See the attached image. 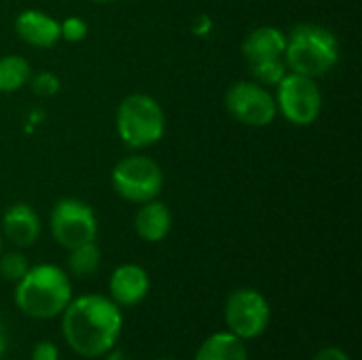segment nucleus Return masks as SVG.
<instances>
[{
    "mask_svg": "<svg viewBox=\"0 0 362 360\" xmlns=\"http://www.w3.org/2000/svg\"><path fill=\"white\" fill-rule=\"evenodd\" d=\"M121 329V308L104 295H81L62 312L64 339L83 359L106 356L117 346Z\"/></svg>",
    "mask_w": 362,
    "mask_h": 360,
    "instance_id": "obj_1",
    "label": "nucleus"
},
{
    "mask_svg": "<svg viewBox=\"0 0 362 360\" xmlns=\"http://www.w3.org/2000/svg\"><path fill=\"white\" fill-rule=\"evenodd\" d=\"M49 225L53 240L66 250L95 242L98 236V219L93 208L74 197H64L53 206Z\"/></svg>",
    "mask_w": 362,
    "mask_h": 360,
    "instance_id": "obj_7",
    "label": "nucleus"
},
{
    "mask_svg": "<svg viewBox=\"0 0 362 360\" xmlns=\"http://www.w3.org/2000/svg\"><path fill=\"white\" fill-rule=\"evenodd\" d=\"M134 229H136L138 238L148 242V244H157V242L165 240L172 231L170 208L159 199H151V202L140 204L136 219H134Z\"/></svg>",
    "mask_w": 362,
    "mask_h": 360,
    "instance_id": "obj_14",
    "label": "nucleus"
},
{
    "mask_svg": "<svg viewBox=\"0 0 362 360\" xmlns=\"http://www.w3.org/2000/svg\"><path fill=\"white\" fill-rule=\"evenodd\" d=\"M314 360H352L341 348H337V346H329V348H325V350H320Z\"/></svg>",
    "mask_w": 362,
    "mask_h": 360,
    "instance_id": "obj_23",
    "label": "nucleus"
},
{
    "mask_svg": "<svg viewBox=\"0 0 362 360\" xmlns=\"http://www.w3.org/2000/svg\"><path fill=\"white\" fill-rule=\"evenodd\" d=\"M117 136L134 151L157 144L165 134V112L161 104L146 93H129L121 100L115 117Z\"/></svg>",
    "mask_w": 362,
    "mask_h": 360,
    "instance_id": "obj_4",
    "label": "nucleus"
},
{
    "mask_svg": "<svg viewBox=\"0 0 362 360\" xmlns=\"http://www.w3.org/2000/svg\"><path fill=\"white\" fill-rule=\"evenodd\" d=\"M284 62L288 72L318 79L339 62V40L333 30L318 23H299L286 34Z\"/></svg>",
    "mask_w": 362,
    "mask_h": 360,
    "instance_id": "obj_3",
    "label": "nucleus"
},
{
    "mask_svg": "<svg viewBox=\"0 0 362 360\" xmlns=\"http://www.w3.org/2000/svg\"><path fill=\"white\" fill-rule=\"evenodd\" d=\"M272 320L267 299L255 289H235L225 303V323L229 333L242 342L261 337Z\"/></svg>",
    "mask_w": 362,
    "mask_h": 360,
    "instance_id": "obj_8",
    "label": "nucleus"
},
{
    "mask_svg": "<svg viewBox=\"0 0 362 360\" xmlns=\"http://www.w3.org/2000/svg\"><path fill=\"white\" fill-rule=\"evenodd\" d=\"M286 49V34L274 25L255 28L242 42V55L250 64L265 62V59H280L284 57Z\"/></svg>",
    "mask_w": 362,
    "mask_h": 360,
    "instance_id": "obj_13",
    "label": "nucleus"
},
{
    "mask_svg": "<svg viewBox=\"0 0 362 360\" xmlns=\"http://www.w3.org/2000/svg\"><path fill=\"white\" fill-rule=\"evenodd\" d=\"M248 68H250L252 81L263 85V87H276L288 74V66H286L284 57L257 62V64H250Z\"/></svg>",
    "mask_w": 362,
    "mask_h": 360,
    "instance_id": "obj_18",
    "label": "nucleus"
},
{
    "mask_svg": "<svg viewBox=\"0 0 362 360\" xmlns=\"http://www.w3.org/2000/svg\"><path fill=\"white\" fill-rule=\"evenodd\" d=\"M15 34L30 47L36 49H51L62 40L59 21L45 11L28 8L17 15L15 19Z\"/></svg>",
    "mask_w": 362,
    "mask_h": 360,
    "instance_id": "obj_11",
    "label": "nucleus"
},
{
    "mask_svg": "<svg viewBox=\"0 0 362 360\" xmlns=\"http://www.w3.org/2000/svg\"><path fill=\"white\" fill-rule=\"evenodd\" d=\"M28 269H30V263L21 252L0 255V278H4L8 282H19Z\"/></svg>",
    "mask_w": 362,
    "mask_h": 360,
    "instance_id": "obj_19",
    "label": "nucleus"
},
{
    "mask_svg": "<svg viewBox=\"0 0 362 360\" xmlns=\"http://www.w3.org/2000/svg\"><path fill=\"white\" fill-rule=\"evenodd\" d=\"M155 360H174V359H155Z\"/></svg>",
    "mask_w": 362,
    "mask_h": 360,
    "instance_id": "obj_27",
    "label": "nucleus"
},
{
    "mask_svg": "<svg viewBox=\"0 0 362 360\" xmlns=\"http://www.w3.org/2000/svg\"><path fill=\"white\" fill-rule=\"evenodd\" d=\"M32 76L30 62L21 55L0 57V93L19 91Z\"/></svg>",
    "mask_w": 362,
    "mask_h": 360,
    "instance_id": "obj_16",
    "label": "nucleus"
},
{
    "mask_svg": "<svg viewBox=\"0 0 362 360\" xmlns=\"http://www.w3.org/2000/svg\"><path fill=\"white\" fill-rule=\"evenodd\" d=\"M59 34H62V40L81 42L89 34V23L83 17H76V15L66 17L64 21H59Z\"/></svg>",
    "mask_w": 362,
    "mask_h": 360,
    "instance_id": "obj_21",
    "label": "nucleus"
},
{
    "mask_svg": "<svg viewBox=\"0 0 362 360\" xmlns=\"http://www.w3.org/2000/svg\"><path fill=\"white\" fill-rule=\"evenodd\" d=\"M193 360H248L246 342L233 333H214L199 346Z\"/></svg>",
    "mask_w": 362,
    "mask_h": 360,
    "instance_id": "obj_15",
    "label": "nucleus"
},
{
    "mask_svg": "<svg viewBox=\"0 0 362 360\" xmlns=\"http://www.w3.org/2000/svg\"><path fill=\"white\" fill-rule=\"evenodd\" d=\"M0 255H2V238H0Z\"/></svg>",
    "mask_w": 362,
    "mask_h": 360,
    "instance_id": "obj_26",
    "label": "nucleus"
},
{
    "mask_svg": "<svg viewBox=\"0 0 362 360\" xmlns=\"http://www.w3.org/2000/svg\"><path fill=\"white\" fill-rule=\"evenodd\" d=\"M151 289V280L144 267L136 265V263H125L119 265L108 282V291H110V299L119 306V308H134L138 306Z\"/></svg>",
    "mask_w": 362,
    "mask_h": 360,
    "instance_id": "obj_10",
    "label": "nucleus"
},
{
    "mask_svg": "<svg viewBox=\"0 0 362 360\" xmlns=\"http://www.w3.org/2000/svg\"><path fill=\"white\" fill-rule=\"evenodd\" d=\"M6 346H8L6 327H4V323L0 320V359H2V356H4V352H6Z\"/></svg>",
    "mask_w": 362,
    "mask_h": 360,
    "instance_id": "obj_24",
    "label": "nucleus"
},
{
    "mask_svg": "<svg viewBox=\"0 0 362 360\" xmlns=\"http://www.w3.org/2000/svg\"><path fill=\"white\" fill-rule=\"evenodd\" d=\"M32 360H59V350L51 342H40L32 350Z\"/></svg>",
    "mask_w": 362,
    "mask_h": 360,
    "instance_id": "obj_22",
    "label": "nucleus"
},
{
    "mask_svg": "<svg viewBox=\"0 0 362 360\" xmlns=\"http://www.w3.org/2000/svg\"><path fill=\"white\" fill-rule=\"evenodd\" d=\"M276 106L278 112L293 125L308 127L322 112V91L316 79L288 72L276 85Z\"/></svg>",
    "mask_w": 362,
    "mask_h": 360,
    "instance_id": "obj_6",
    "label": "nucleus"
},
{
    "mask_svg": "<svg viewBox=\"0 0 362 360\" xmlns=\"http://www.w3.org/2000/svg\"><path fill=\"white\" fill-rule=\"evenodd\" d=\"M110 182L121 199L144 204L159 197L163 189V170L146 155H129L112 168Z\"/></svg>",
    "mask_w": 362,
    "mask_h": 360,
    "instance_id": "obj_5",
    "label": "nucleus"
},
{
    "mask_svg": "<svg viewBox=\"0 0 362 360\" xmlns=\"http://www.w3.org/2000/svg\"><path fill=\"white\" fill-rule=\"evenodd\" d=\"M229 115L248 127H267L278 117L276 98L255 81H238L225 93Z\"/></svg>",
    "mask_w": 362,
    "mask_h": 360,
    "instance_id": "obj_9",
    "label": "nucleus"
},
{
    "mask_svg": "<svg viewBox=\"0 0 362 360\" xmlns=\"http://www.w3.org/2000/svg\"><path fill=\"white\" fill-rule=\"evenodd\" d=\"M70 299V274L51 263L30 267L25 276L15 282V306L19 312L36 320H51L62 316Z\"/></svg>",
    "mask_w": 362,
    "mask_h": 360,
    "instance_id": "obj_2",
    "label": "nucleus"
},
{
    "mask_svg": "<svg viewBox=\"0 0 362 360\" xmlns=\"http://www.w3.org/2000/svg\"><path fill=\"white\" fill-rule=\"evenodd\" d=\"M2 233L19 248L32 246L40 236L38 212L30 204H13L2 214Z\"/></svg>",
    "mask_w": 362,
    "mask_h": 360,
    "instance_id": "obj_12",
    "label": "nucleus"
},
{
    "mask_svg": "<svg viewBox=\"0 0 362 360\" xmlns=\"http://www.w3.org/2000/svg\"><path fill=\"white\" fill-rule=\"evenodd\" d=\"M28 83H30L32 93H34V95H40V98H51V95H55V93L59 91V87H62L57 74H53V72H49V70H42V72H38V74H32Z\"/></svg>",
    "mask_w": 362,
    "mask_h": 360,
    "instance_id": "obj_20",
    "label": "nucleus"
},
{
    "mask_svg": "<svg viewBox=\"0 0 362 360\" xmlns=\"http://www.w3.org/2000/svg\"><path fill=\"white\" fill-rule=\"evenodd\" d=\"M91 2H95V4H110V2H117V0H91Z\"/></svg>",
    "mask_w": 362,
    "mask_h": 360,
    "instance_id": "obj_25",
    "label": "nucleus"
},
{
    "mask_svg": "<svg viewBox=\"0 0 362 360\" xmlns=\"http://www.w3.org/2000/svg\"><path fill=\"white\" fill-rule=\"evenodd\" d=\"M102 263V252L95 246V242L81 244L76 248H70L68 255V272L74 278H89L98 272Z\"/></svg>",
    "mask_w": 362,
    "mask_h": 360,
    "instance_id": "obj_17",
    "label": "nucleus"
}]
</instances>
